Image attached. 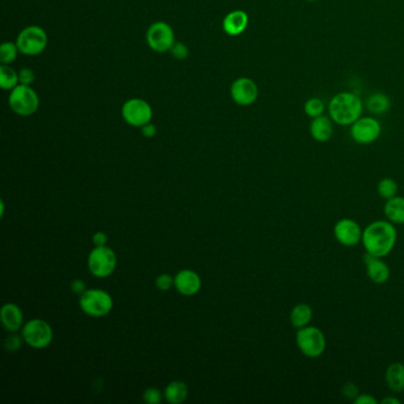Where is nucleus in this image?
I'll list each match as a JSON object with an SVG mask.
<instances>
[{
  "label": "nucleus",
  "mask_w": 404,
  "mask_h": 404,
  "mask_svg": "<svg viewBox=\"0 0 404 404\" xmlns=\"http://www.w3.org/2000/svg\"><path fill=\"white\" fill-rule=\"evenodd\" d=\"M397 241V230L395 224L391 222L378 221L371 222L365 226L361 237V244L364 247L365 252L372 257H388L396 246Z\"/></svg>",
  "instance_id": "1"
},
{
  "label": "nucleus",
  "mask_w": 404,
  "mask_h": 404,
  "mask_svg": "<svg viewBox=\"0 0 404 404\" xmlns=\"http://www.w3.org/2000/svg\"><path fill=\"white\" fill-rule=\"evenodd\" d=\"M329 115L339 126H351L363 114L364 104L359 96L351 91L335 94L329 104Z\"/></svg>",
  "instance_id": "2"
},
{
  "label": "nucleus",
  "mask_w": 404,
  "mask_h": 404,
  "mask_svg": "<svg viewBox=\"0 0 404 404\" xmlns=\"http://www.w3.org/2000/svg\"><path fill=\"white\" fill-rule=\"evenodd\" d=\"M296 343L300 352L311 359L322 357L327 346L324 332L317 326L311 325L296 330Z\"/></svg>",
  "instance_id": "3"
},
{
  "label": "nucleus",
  "mask_w": 404,
  "mask_h": 404,
  "mask_svg": "<svg viewBox=\"0 0 404 404\" xmlns=\"http://www.w3.org/2000/svg\"><path fill=\"white\" fill-rule=\"evenodd\" d=\"M80 307L91 317H104L113 309V299L104 289H88L80 298Z\"/></svg>",
  "instance_id": "4"
},
{
  "label": "nucleus",
  "mask_w": 404,
  "mask_h": 404,
  "mask_svg": "<svg viewBox=\"0 0 404 404\" xmlns=\"http://www.w3.org/2000/svg\"><path fill=\"white\" fill-rule=\"evenodd\" d=\"M9 104L14 113L22 117H30L38 110L39 97L30 86L18 84L11 91Z\"/></svg>",
  "instance_id": "5"
},
{
  "label": "nucleus",
  "mask_w": 404,
  "mask_h": 404,
  "mask_svg": "<svg viewBox=\"0 0 404 404\" xmlns=\"http://www.w3.org/2000/svg\"><path fill=\"white\" fill-rule=\"evenodd\" d=\"M18 49L27 56H36L45 50L48 45L47 32L39 26H27L17 37Z\"/></svg>",
  "instance_id": "6"
},
{
  "label": "nucleus",
  "mask_w": 404,
  "mask_h": 404,
  "mask_svg": "<svg viewBox=\"0 0 404 404\" xmlns=\"http://www.w3.org/2000/svg\"><path fill=\"white\" fill-rule=\"evenodd\" d=\"M117 262L115 252L107 246L94 248L88 257V267L96 278H107L112 275L117 268Z\"/></svg>",
  "instance_id": "7"
},
{
  "label": "nucleus",
  "mask_w": 404,
  "mask_h": 404,
  "mask_svg": "<svg viewBox=\"0 0 404 404\" xmlns=\"http://www.w3.org/2000/svg\"><path fill=\"white\" fill-rule=\"evenodd\" d=\"M22 335L24 342L31 348H44L51 343L54 332L48 322L42 319H32L23 327Z\"/></svg>",
  "instance_id": "8"
},
{
  "label": "nucleus",
  "mask_w": 404,
  "mask_h": 404,
  "mask_svg": "<svg viewBox=\"0 0 404 404\" xmlns=\"http://www.w3.org/2000/svg\"><path fill=\"white\" fill-rule=\"evenodd\" d=\"M351 138L359 145H370L377 141L382 126L374 117H361L351 125Z\"/></svg>",
  "instance_id": "9"
},
{
  "label": "nucleus",
  "mask_w": 404,
  "mask_h": 404,
  "mask_svg": "<svg viewBox=\"0 0 404 404\" xmlns=\"http://www.w3.org/2000/svg\"><path fill=\"white\" fill-rule=\"evenodd\" d=\"M152 115L151 106L141 99H130L122 107V117L130 126H145L151 122Z\"/></svg>",
  "instance_id": "10"
},
{
  "label": "nucleus",
  "mask_w": 404,
  "mask_h": 404,
  "mask_svg": "<svg viewBox=\"0 0 404 404\" xmlns=\"http://www.w3.org/2000/svg\"><path fill=\"white\" fill-rule=\"evenodd\" d=\"M146 39L148 47L156 52L169 51L176 43L172 27L164 22H156L150 26Z\"/></svg>",
  "instance_id": "11"
},
{
  "label": "nucleus",
  "mask_w": 404,
  "mask_h": 404,
  "mask_svg": "<svg viewBox=\"0 0 404 404\" xmlns=\"http://www.w3.org/2000/svg\"><path fill=\"white\" fill-rule=\"evenodd\" d=\"M333 235L338 243L344 247L352 248L361 243L363 230L355 219L342 218L333 226Z\"/></svg>",
  "instance_id": "12"
},
{
  "label": "nucleus",
  "mask_w": 404,
  "mask_h": 404,
  "mask_svg": "<svg viewBox=\"0 0 404 404\" xmlns=\"http://www.w3.org/2000/svg\"><path fill=\"white\" fill-rule=\"evenodd\" d=\"M231 97L239 106H250L259 97V87L252 78H239L231 84Z\"/></svg>",
  "instance_id": "13"
},
{
  "label": "nucleus",
  "mask_w": 404,
  "mask_h": 404,
  "mask_svg": "<svg viewBox=\"0 0 404 404\" xmlns=\"http://www.w3.org/2000/svg\"><path fill=\"white\" fill-rule=\"evenodd\" d=\"M366 275L375 285H384L390 278V268L383 257H372L365 252L363 257Z\"/></svg>",
  "instance_id": "14"
},
{
  "label": "nucleus",
  "mask_w": 404,
  "mask_h": 404,
  "mask_svg": "<svg viewBox=\"0 0 404 404\" xmlns=\"http://www.w3.org/2000/svg\"><path fill=\"white\" fill-rule=\"evenodd\" d=\"M174 287L182 296H192L200 291L202 280L200 275L193 270H180L174 276Z\"/></svg>",
  "instance_id": "15"
},
{
  "label": "nucleus",
  "mask_w": 404,
  "mask_h": 404,
  "mask_svg": "<svg viewBox=\"0 0 404 404\" xmlns=\"http://www.w3.org/2000/svg\"><path fill=\"white\" fill-rule=\"evenodd\" d=\"M0 320L5 330L16 333L23 327L24 317H23L22 309H19L17 305H4L0 311Z\"/></svg>",
  "instance_id": "16"
},
{
  "label": "nucleus",
  "mask_w": 404,
  "mask_h": 404,
  "mask_svg": "<svg viewBox=\"0 0 404 404\" xmlns=\"http://www.w3.org/2000/svg\"><path fill=\"white\" fill-rule=\"evenodd\" d=\"M333 121L331 117H314L309 123V133L313 139L318 143H327L333 135Z\"/></svg>",
  "instance_id": "17"
},
{
  "label": "nucleus",
  "mask_w": 404,
  "mask_h": 404,
  "mask_svg": "<svg viewBox=\"0 0 404 404\" xmlns=\"http://www.w3.org/2000/svg\"><path fill=\"white\" fill-rule=\"evenodd\" d=\"M249 24V17L247 13L241 10L233 11L226 14L223 21V30L229 36H239L243 34Z\"/></svg>",
  "instance_id": "18"
},
{
  "label": "nucleus",
  "mask_w": 404,
  "mask_h": 404,
  "mask_svg": "<svg viewBox=\"0 0 404 404\" xmlns=\"http://www.w3.org/2000/svg\"><path fill=\"white\" fill-rule=\"evenodd\" d=\"M387 387L391 392L401 394L404 391V364L400 361L391 363L384 376Z\"/></svg>",
  "instance_id": "19"
},
{
  "label": "nucleus",
  "mask_w": 404,
  "mask_h": 404,
  "mask_svg": "<svg viewBox=\"0 0 404 404\" xmlns=\"http://www.w3.org/2000/svg\"><path fill=\"white\" fill-rule=\"evenodd\" d=\"M383 211L388 221L394 224H404V197L395 195L388 200Z\"/></svg>",
  "instance_id": "20"
},
{
  "label": "nucleus",
  "mask_w": 404,
  "mask_h": 404,
  "mask_svg": "<svg viewBox=\"0 0 404 404\" xmlns=\"http://www.w3.org/2000/svg\"><path fill=\"white\" fill-rule=\"evenodd\" d=\"M312 307L307 304L296 305L289 313V322L296 330L309 326V322H312Z\"/></svg>",
  "instance_id": "21"
},
{
  "label": "nucleus",
  "mask_w": 404,
  "mask_h": 404,
  "mask_svg": "<svg viewBox=\"0 0 404 404\" xmlns=\"http://www.w3.org/2000/svg\"><path fill=\"white\" fill-rule=\"evenodd\" d=\"M365 107L369 110L370 113L374 115H382L387 113L390 109L391 101L389 96L383 94V93H375L366 99Z\"/></svg>",
  "instance_id": "22"
},
{
  "label": "nucleus",
  "mask_w": 404,
  "mask_h": 404,
  "mask_svg": "<svg viewBox=\"0 0 404 404\" xmlns=\"http://www.w3.org/2000/svg\"><path fill=\"white\" fill-rule=\"evenodd\" d=\"M187 394H189V389H187V384L180 381H174V382L169 383V385L166 387L165 399L169 403L171 404H180L187 399Z\"/></svg>",
  "instance_id": "23"
},
{
  "label": "nucleus",
  "mask_w": 404,
  "mask_h": 404,
  "mask_svg": "<svg viewBox=\"0 0 404 404\" xmlns=\"http://www.w3.org/2000/svg\"><path fill=\"white\" fill-rule=\"evenodd\" d=\"M19 83V74L13 70L9 64L0 67V87L4 91H12Z\"/></svg>",
  "instance_id": "24"
},
{
  "label": "nucleus",
  "mask_w": 404,
  "mask_h": 404,
  "mask_svg": "<svg viewBox=\"0 0 404 404\" xmlns=\"http://www.w3.org/2000/svg\"><path fill=\"white\" fill-rule=\"evenodd\" d=\"M377 192L383 200H390L399 193V185L392 178H383L377 184Z\"/></svg>",
  "instance_id": "25"
},
{
  "label": "nucleus",
  "mask_w": 404,
  "mask_h": 404,
  "mask_svg": "<svg viewBox=\"0 0 404 404\" xmlns=\"http://www.w3.org/2000/svg\"><path fill=\"white\" fill-rule=\"evenodd\" d=\"M326 106L319 97H311L304 104V112L311 119L322 117L325 113Z\"/></svg>",
  "instance_id": "26"
},
{
  "label": "nucleus",
  "mask_w": 404,
  "mask_h": 404,
  "mask_svg": "<svg viewBox=\"0 0 404 404\" xmlns=\"http://www.w3.org/2000/svg\"><path fill=\"white\" fill-rule=\"evenodd\" d=\"M18 51H19V49H18L17 44L10 43V42L3 44L0 47V62H1V64L12 63L17 58Z\"/></svg>",
  "instance_id": "27"
},
{
  "label": "nucleus",
  "mask_w": 404,
  "mask_h": 404,
  "mask_svg": "<svg viewBox=\"0 0 404 404\" xmlns=\"http://www.w3.org/2000/svg\"><path fill=\"white\" fill-rule=\"evenodd\" d=\"M23 340H24L23 335L22 337L17 335H10L4 340L5 350L10 352L18 351L19 348H22Z\"/></svg>",
  "instance_id": "28"
},
{
  "label": "nucleus",
  "mask_w": 404,
  "mask_h": 404,
  "mask_svg": "<svg viewBox=\"0 0 404 404\" xmlns=\"http://www.w3.org/2000/svg\"><path fill=\"white\" fill-rule=\"evenodd\" d=\"M342 395L345 397L346 400H350L353 402L357 396L359 395V389L357 387V384L352 382L345 383L343 387H342Z\"/></svg>",
  "instance_id": "29"
},
{
  "label": "nucleus",
  "mask_w": 404,
  "mask_h": 404,
  "mask_svg": "<svg viewBox=\"0 0 404 404\" xmlns=\"http://www.w3.org/2000/svg\"><path fill=\"white\" fill-rule=\"evenodd\" d=\"M156 285L159 291H169L171 289V287L174 285V278H172L169 274H161L156 278Z\"/></svg>",
  "instance_id": "30"
},
{
  "label": "nucleus",
  "mask_w": 404,
  "mask_h": 404,
  "mask_svg": "<svg viewBox=\"0 0 404 404\" xmlns=\"http://www.w3.org/2000/svg\"><path fill=\"white\" fill-rule=\"evenodd\" d=\"M143 401L148 404L161 403V391L156 388H148L147 390L143 392Z\"/></svg>",
  "instance_id": "31"
},
{
  "label": "nucleus",
  "mask_w": 404,
  "mask_h": 404,
  "mask_svg": "<svg viewBox=\"0 0 404 404\" xmlns=\"http://www.w3.org/2000/svg\"><path fill=\"white\" fill-rule=\"evenodd\" d=\"M18 74H19V82H21V84L30 86L31 83L35 81V73L30 68H23Z\"/></svg>",
  "instance_id": "32"
},
{
  "label": "nucleus",
  "mask_w": 404,
  "mask_h": 404,
  "mask_svg": "<svg viewBox=\"0 0 404 404\" xmlns=\"http://www.w3.org/2000/svg\"><path fill=\"white\" fill-rule=\"evenodd\" d=\"M169 51L172 52V55H174L177 60H185L187 56H189V50H187V47L184 43H174V47L171 48Z\"/></svg>",
  "instance_id": "33"
},
{
  "label": "nucleus",
  "mask_w": 404,
  "mask_h": 404,
  "mask_svg": "<svg viewBox=\"0 0 404 404\" xmlns=\"http://www.w3.org/2000/svg\"><path fill=\"white\" fill-rule=\"evenodd\" d=\"M355 404H377L378 401L375 399L374 396L370 395V394H359L357 396L355 401Z\"/></svg>",
  "instance_id": "34"
},
{
  "label": "nucleus",
  "mask_w": 404,
  "mask_h": 404,
  "mask_svg": "<svg viewBox=\"0 0 404 404\" xmlns=\"http://www.w3.org/2000/svg\"><path fill=\"white\" fill-rule=\"evenodd\" d=\"M107 241H108V237H107V235L104 234V233H96L93 236V243L95 244L96 247H100V246H106L107 243Z\"/></svg>",
  "instance_id": "35"
},
{
  "label": "nucleus",
  "mask_w": 404,
  "mask_h": 404,
  "mask_svg": "<svg viewBox=\"0 0 404 404\" xmlns=\"http://www.w3.org/2000/svg\"><path fill=\"white\" fill-rule=\"evenodd\" d=\"M71 291L76 293V294H80V296H82L84 292L87 291L86 289V285L83 283L82 280H74L73 283H71Z\"/></svg>",
  "instance_id": "36"
},
{
  "label": "nucleus",
  "mask_w": 404,
  "mask_h": 404,
  "mask_svg": "<svg viewBox=\"0 0 404 404\" xmlns=\"http://www.w3.org/2000/svg\"><path fill=\"white\" fill-rule=\"evenodd\" d=\"M141 132H143V136H146V138H153V136L156 134V127L150 122L147 125L141 127Z\"/></svg>",
  "instance_id": "37"
},
{
  "label": "nucleus",
  "mask_w": 404,
  "mask_h": 404,
  "mask_svg": "<svg viewBox=\"0 0 404 404\" xmlns=\"http://www.w3.org/2000/svg\"><path fill=\"white\" fill-rule=\"evenodd\" d=\"M382 404H401V401L399 399H396L394 396H388L385 399H383L381 401Z\"/></svg>",
  "instance_id": "38"
},
{
  "label": "nucleus",
  "mask_w": 404,
  "mask_h": 404,
  "mask_svg": "<svg viewBox=\"0 0 404 404\" xmlns=\"http://www.w3.org/2000/svg\"><path fill=\"white\" fill-rule=\"evenodd\" d=\"M306 1H309V3H313V1H317V0H306Z\"/></svg>",
  "instance_id": "39"
}]
</instances>
